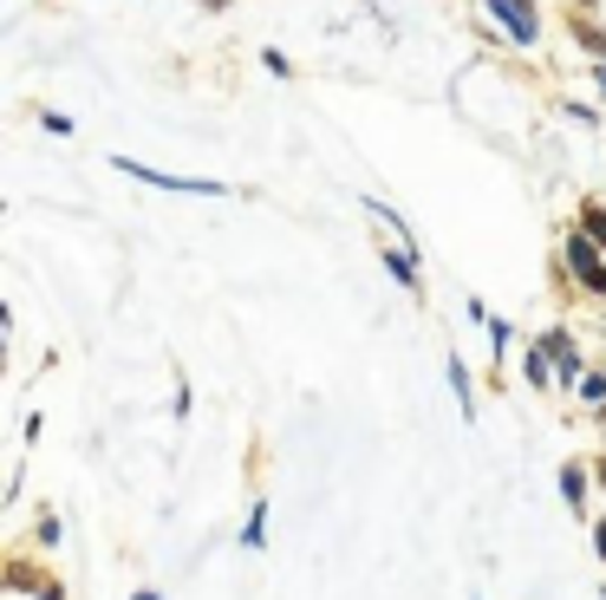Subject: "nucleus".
Returning a JSON list of instances; mask_svg holds the SVG:
<instances>
[{"mask_svg": "<svg viewBox=\"0 0 606 600\" xmlns=\"http://www.w3.org/2000/svg\"><path fill=\"white\" fill-rule=\"evenodd\" d=\"M561 261H568V274H574V281L594 294V301H606V248L594 242V235H588V229H581V222L568 229V242H561Z\"/></svg>", "mask_w": 606, "mask_h": 600, "instance_id": "f257e3e1", "label": "nucleus"}, {"mask_svg": "<svg viewBox=\"0 0 606 600\" xmlns=\"http://www.w3.org/2000/svg\"><path fill=\"white\" fill-rule=\"evenodd\" d=\"M124 176H137V183H150V189H170V196H228V183H215V176H170V170H157V163H137V157H111Z\"/></svg>", "mask_w": 606, "mask_h": 600, "instance_id": "f03ea898", "label": "nucleus"}, {"mask_svg": "<svg viewBox=\"0 0 606 600\" xmlns=\"http://www.w3.org/2000/svg\"><path fill=\"white\" fill-rule=\"evenodd\" d=\"M496 20H503V33L516 39V46H535L542 39V7L535 0H483Z\"/></svg>", "mask_w": 606, "mask_h": 600, "instance_id": "7ed1b4c3", "label": "nucleus"}, {"mask_svg": "<svg viewBox=\"0 0 606 600\" xmlns=\"http://www.w3.org/2000/svg\"><path fill=\"white\" fill-rule=\"evenodd\" d=\"M542 346H548V359H555V372H561V392H574V385L588 379V359H581V346H574V333H568V327H548V333H542Z\"/></svg>", "mask_w": 606, "mask_h": 600, "instance_id": "20e7f679", "label": "nucleus"}, {"mask_svg": "<svg viewBox=\"0 0 606 600\" xmlns=\"http://www.w3.org/2000/svg\"><path fill=\"white\" fill-rule=\"evenodd\" d=\"M522 372H529V385H535V392H555V385H561V372H555V359H548V346H542V340L522 353Z\"/></svg>", "mask_w": 606, "mask_h": 600, "instance_id": "39448f33", "label": "nucleus"}, {"mask_svg": "<svg viewBox=\"0 0 606 600\" xmlns=\"http://www.w3.org/2000/svg\"><path fill=\"white\" fill-rule=\"evenodd\" d=\"M444 379H450V392H457V412H463V418H477V392H470V372H463V359H457V353L444 359Z\"/></svg>", "mask_w": 606, "mask_h": 600, "instance_id": "423d86ee", "label": "nucleus"}, {"mask_svg": "<svg viewBox=\"0 0 606 600\" xmlns=\"http://www.w3.org/2000/svg\"><path fill=\"white\" fill-rule=\"evenodd\" d=\"M561 503L581 516L588 510V464H561Z\"/></svg>", "mask_w": 606, "mask_h": 600, "instance_id": "0eeeda50", "label": "nucleus"}, {"mask_svg": "<svg viewBox=\"0 0 606 600\" xmlns=\"http://www.w3.org/2000/svg\"><path fill=\"white\" fill-rule=\"evenodd\" d=\"M242 549H248V555L268 549V497H255V510H248V523H242Z\"/></svg>", "mask_w": 606, "mask_h": 600, "instance_id": "6e6552de", "label": "nucleus"}, {"mask_svg": "<svg viewBox=\"0 0 606 600\" xmlns=\"http://www.w3.org/2000/svg\"><path fill=\"white\" fill-rule=\"evenodd\" d=\"M385 268H392V281H398V287H411V294H418V261H411V248H385Z\"/></svg>", "mask_w": 606, "mask_h": 600, "instance_id": "1a4fd4ad", "label": "nucleus"}, {"mask_svg": "<svg viewBox=\"0 0 606 600\" xmlns=\"http://www.w3.org/2000/svg\"><path fill=\"white\" fill-rule=\"evenodd\" d=\"M574 222H581V229H588V235L606 248V209H601V203H581V216H574Z\"/></svg>", "mask_w": 606, "mask_h": 600, "instance_id": "9d476101", "label": "nucleus"}, {"mask_svg": "<svg viewBox=\"0 0 606 600\" xmlns=\"http://www.w3.org/2000/svg\"><path fill=\"white\" fill-rule=\"evenodd\" d=\"M581 405H594L606 418V372H588V379H581Z\"/></svg>", "mask_w": 606, "mask_h": 600, "instance_id": "9b49d317", "label": "nucleus"}, {"mask_svg": "<svg viewBox=\"0 0 606 600\" xmlns=\"http://www.w3.org/2000/svg\"><path fill=\"white\" fill-rule=\"evenodd\" d=\"M509 340H516V327L509 320H490V353L496 359H509Z\"/></svg>", "mask_w": 606, "mask_h": 600, "instance_id": "f8f14e48", "label": "nucleus"}, {"mask_svg": "<svg viewBox=\"0 0 606 600\" xmlns=\"http://www.w3.org/2000/svg\"><path fill=\"white\" fill-rule=\"evenodd\" d=\"M39 542H46V549H59V542H65V529H59V516H39Z\"/></svg>", "mask_w": 606, "mask_h": 600, "instance_id": "ddd939ff", "label": "nucleus"}, {"mask_svg": "<svg viewBox=\"0 0 606 600\" xmlns=\"http://www.w3.org/2000/svg\"><path fill=\"white\" fill-rule=\"evenodd\" d=\"M261 65H268V72H274V78H287V72H294V65H287V52H274V46H268V52H261Z\"/></svg>", "mask_w": 606, "mask_h": 600, "instance_id": "4468645a", "label": "nucleus"}, {"mask_svg": "<svg viewBox=\"0 0 606 600\" xmlns=\"http://www.w3.org/2000/svg\"><path fill=\"white\" fill-rule=\"evenodd\" d=\"M594 549H601V568H606V516L594 523Z\"/></svg>", "mask_w": 606, "mask_h": 600, "instance_id": "2eb2a0df", "label": "nucleus"}, {"mask_svg": "<svg viewBox=\"0 0 606 600\" xmlns=\"http://www.w3.org/2000/svg\"><path fill=\"white\" fill-rule=\"evenodd\" d=\"M594 85H601V98H606V59H594Z\"/></svg>", "mask_w": 606, "mask_h": 600, "instance_id": "dca6fc26", "label": "nucleus"}, {"mask_svg": "<svg viewBox=\"0 0 606 600\" xmlns=\"http://www.w3.org/2000/svg\"><path fill=\"white\" fill-rule=\"evenodd\" d=\"M131 600H163V595H157V588H137V595H131Z\"/></svg>", "mask_w": 606, "mask_h": 600, "instance_id": "f3484780", "label": "nucleus"}, {"mask_svg": "<svg viewBox=\"0 0 606 600\" xmlns=\"http://www.w3.org/2000/svg\"><path fill=\"white\" fill-rule=\"evenodd\" d=\"M39 600H65V595H59V588H39Z\"/></svg>", "mask_w": 606, "mask_h": 600, "instance_id": "a211bd4d", "label": "nucleus"}]
</instances>
